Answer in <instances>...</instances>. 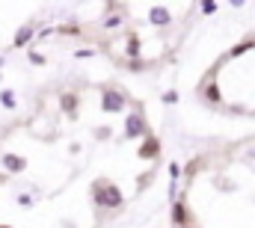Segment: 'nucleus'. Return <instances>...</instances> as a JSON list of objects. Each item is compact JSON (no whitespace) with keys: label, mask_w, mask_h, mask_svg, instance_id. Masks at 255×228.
<instances>
[{"label":"nucleus","mask_w":255,"mask_h":228,"mask_svg":"<svg viewBox=\"0 0 255 228\" xmlns=\"http://www.w3.org/2000/svg\"><path fill=\"white\" fill-rule=\"evenodd\" d=\"M128 57H139V39H136V33H130V39H128Z\"/></svg>","instance_id":"nucleus-12"},{"label":"nucleus","mask_w":255,"mask_h":228,"mask_svg":"<svg viewBox=\"0 0 255 228\" xmlns=\"http://www.w3.org/2000/svg\"><path fill=\"white\" fill-rule=\"evenodd\" d=\"M145 133H148V124H145L142 113H128V118H125V139H139V136H145Z\"/></svg>","instance_id":"nucleus-3"},{"label":"nucleus","mask_w":255,"mask_h":228,"mask_svg":"<svg viewBox=\"0 0 255 228\" xmlns=\"http://www.w3.org/2000/svg\"><path fill=\"white\" fill-rule=\"evenodd\" d=\"M190 223V211L184 202H175L172 205V226H187Z\"/></svg>","instance_id":"nucleus-8"},{"label":"nucleus","mask_w":255,"mask_h":228,"mask_svg":"<svg viewBox=\"0 0 255 228\" xmlns=\"http://www.w3.org/2000/svg\"><path fill=\"white\" fill-rule=\"evenodd\" d=\"M3 65H6V59H3V57H0V68H3Z\"/></svg>","instance_id":"nucleus-23"},{"label":"nucleus","mask_w":255,"mask_h":228,"mask_svg":"<svg viewBox=\"0 0 255 228\" xmlns=\"http://www.w3.org/2000/svg\"><path fill=\"white\" fill-rule=\"evenodd\" d=\"M163 104H178V92H166L163 95Z\"/></svg>","instance_id":"nucleus-19"},{"label":"nucleus","mask_w":255,"mask_h":228,"mask_svg":"<svg viewBox=\"0 0 255 228\" xmlns=\"http://www.w3.org/2000/svg\"><path fill=\"white\" fill-rule=\"evenodd\" d=\"M92 133H95V139H110V133H113V130H110L107 124H101V127H95Z\"/></svg>","instance_id":"nucleus-15"},{"label":"nucleus","mask_w":255,"mask_h":228,"mask_svg":"<svg viewBox=\"0 0 255 228\" xmlns=\"http://www.w3.org/2000/svg\"><path fill=\"white\" fill-rule=\"evenodd\" d=\"M229 3H232V6H235V9H241V6H244V3H247V0H229Z\"/></svg>","instance_id":"nucleus-22"},{"label":"nucleus","mask_w":255,"mask_h":228,"mask_svg":"<svg viewBox=\"0 0 255 228\" xmlns=\"http://www.w3.org/2000/svg\"><path fill=\"white\" fill-rule=\"evenodd\" d=\"M92 202H95V208H101V211H119L122 205H125V196H122V190L116 187V184H110V181H95L92 184Z\"/></svg>","instance_id":"nucleus-1"},{"label":"nucleus","mask_w":255,"mask_h":228,"mask_svg":"<svg viewBox=\"0 0 255 228\" xmlns=\"http://www.w3.org/2000/svg\"><path fill=\"white\" fill-rule=\"evenodd\" d=\"M136 154H139V160H154L157 154H160V139L157 136H142V145L136 148Z\"/></svg>","instance_id":"nucleus-6"},{"label":"nucleus","mask_w":255,"mask_h":228,"mask_svg":"<svg viewBox=\"0 0 255 228\" xmlns=\"http://www.w3.org/2000/svg\"><path fill=\"white\" fill-rule=\"evenodd\" d=\"M74 57H77V59H89V57H95V51H77Z\"/></svg>","instance_id":"nucleus-20"},{"label":"nucleus","mask_w":255,"mask_h":228,"mask_svg":"<svg viewBox=\"0 0 255 228\" xmlns=\"http://www.w3.org/2000/svg\"><path fill=\"white\" fill-rule=\"evenodd\" d=\"M148 24L151 27H169L172 24V12L166 6H151L148 9Z\"/></svg>","instance_id":"nucleus-7"},{"label":"nucleus","mask_w":255,"mask_h":228,"mask_svg":"<svg viewBox=\"0 0 255 228\" xmlns=\"http://www.w3.org/2000/svg\"><path fill=\"white\" fill-rule=\"evenodd\" d=\"M18 205H21V208H30V205H33V196H30V193H21V196H18Z\"/></svg>","instance_id":"nucleus-18"},{"label":"nucleus","mask_w":255,"mask_h":228,"mask_svg":"<svg viewBox=\"0 0 255 228\" xmlns=\"http://www.w3.org/2000/svg\"><path fill=\"white\" fill-rule=\"evenodd\" d=\"M0 166L9 172V175H21V172L27 169V157L24 154H15V151H6V154H0Z\"/></svg>","instance_id":"nucleus-5"},{"label":"nucleus","mask_w":255,"mask_h":228,"mask_svg":"<svg viewBox=\"0 0 255 228\" xmlns=\"http://www.w3.org/2000/svg\"><path fill=\"white\" fill-rule=\"evenodd\" d=\"M169 175L178 178V175H181V166H178V163H169Z\"/></svg>","instance_id":"nucleus-21"},{"label":"nucleus","mask_w":255,"mask_h":228,"mask_svg":"<svg viewBox=\"0 0 255 228\" xmlns=\"http://www.w3.org/2000/svg\"><path fill=\"white\" fill-rule=\"evenodd\" d=\"M60 107H63V113H68L74 118V115H77V95H74V92H65L63 98H60Z\"/></svg>","instance_id":"nucleus-9"},{"label":"nucleus","mask_w":255,"mask_h":228,"mask_svg":"<svg viewBox=\"0 0 255 228\" xmlns=\"http://www.w3.org/2000/svg\"><path fill=\"white\" fill-rule=\"evenodd\" d=\"M125 95H122V92H119V89H104V92H101V110H104V113H122V110H125Z\"/></svg>","instance_id":"nucleus-2"},{"label":"nucleus","mask_w":255,"mask_h":228,"mask_svg":"<svg viewBox=\"0 0 255 228\" xmlns=\"http://www.w3.org/2000/svg\"><path fill=\"white\" fill-rule=\"evenodd\" d=\"M116 27H122V15H119V12L104 18V30H116Z\"/></svg>","instance_id":"nucleus-11"},{"label":"nucleus","mask_w":255,"mask_h":228,"mask_svg":"<svg viewBox=\"0 0 255 228\" xmlns=\"http://www.w3.org/2000/svg\"><path fill=\"white\" fill-rule=\"evenodd\" d=\"M128 68H130V71H142V68H145V62H142L139 57H130V62H128Z\"/></svg>","instance_id":"nucleus-16"},{"label":"nucleus","mask_w":255,"mask_h":228,"mask_svg":"<svg viewBox=\"0 0 255 228\" xmlns=\"http://www.w3.org/2000/svg\"><path fill=\"white\" fill-rule=\"evenodd\" d=\"M199 9H202V15H214L217 12V0H202Z\"/></svg>","instance_id":"nucleus-14"},{"label":"nucleus","mask_w":255,"mask_h":228,"mask_svg":"<svg viewBox=\"0 0 255 228\" xmlns=\"http://www.w3.org/2000/svg\"><path fill=\"white\" fill-rule=\"evenodd\" d=\"M30 62L33 65H45L48 59H45V54H39V51H30Z\"/></svg>","instance_id":"nucleus-17"},{"label":"nucleus","mask_w":255,"mask_h":228,"mask_svg":"<svg viewBox=\"0 0 255 228\" xmlns=\"http://www.w3.org/2000/svg\"><path fill=\"white\" fill-rule=\"evenodd\" d=\"M0 104H3L6 110H15V107H18V98H15V92H12V89H0Z\"/></svg>","instance_id":"nucleus-10"},{"label":"nucleus","mask_w":255,"mask_h":228,"mask_svg":"<svg viewBox=\"0 0 255 228\" xmlns=\"http://www.w3.org/2000/svg\"><path fill=\"white\" fill-rule=\"evenodd\" d=\"M205 101H211V104H220V89H217V83H211V86L205 89Z\"/></svg>","instance_id":"nucleus-13"},{"label":"nucleus","mask_w":255,"mask_h":228,"mask_svg":"<svg viewBox=\"0 0 255 228\" xmlns=\"http://www.w3.org/2000/svg\"><path fill=\"white\" fill-rule=\"evenodd\" d=\"M36 33H39V24H36V21H27V24H21V27L15 30L12 48H27V45L36 39Z\"/></svg>","instance_id":"nucleus-4"}]
</instances>
